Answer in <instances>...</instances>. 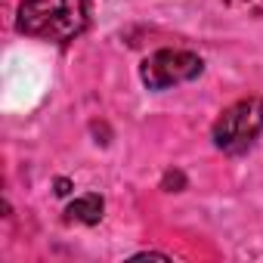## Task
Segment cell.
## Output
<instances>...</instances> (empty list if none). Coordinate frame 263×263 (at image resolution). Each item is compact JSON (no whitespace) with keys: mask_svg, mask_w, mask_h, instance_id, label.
<instances>
[{"mask_svg":"<svg viewBox=\"0 0 263 263\" xmlns=\"http://www.w3.org/2000/svg\"><path fill=\"white\" fill-rule=\"evenodd\" d=\"M56 186H59V189H56V195H68V192H71V189H68V186H71L68 180H56Z\"/></svg>","mask_w":263,"mask_h":263,"instance_id":"5","label":"cell"},{"mask_svg":"<svg viewBox=\"0 0 263 263\" xmlns=\"http://www.w3.org/2000/svg\"><path fill=\"white\" fill-rule=\"evenodd\" d=\"M102 211H105L102 195L87 192V195L74 198V201L65 208V220H68V223H87V226H93V223H99V220H102Z\"/></svg>","mask_w":263,"mask_h":263,"instance_id":"4","label":"cell"},{"mask_svg":"<svg viewBox=\"0 0 263 263\" xmlns=\"http://www.w3.org/2000/svg\"><path fill=\"white\" fill-rule=\"evenodd\" d=\"M260 134H263V99L248 96V99H238L229 108H223V115L214 121L211 140L220 152L241 155L257 143Z\"/></svg>","mask_w":263,"mask_h":263,"instance_id":"2","label":"cell"},{"mask_svg":"<svg viewBox=\"0 0 263 263\" xmlns=\"http://www.w3.org/2000/svg\"><path fill=\"white\" fill-rule=\"evenodd\" d=\"M204 71V62L192 50H158L143 59L140 78L149 90H167L177 84H189Z\"/></svg>","mask_w":263,"mask_h":263,"instance_id":"3","label":"cell"},{"mask_svg":"<svg viewBox=\"0 0 263 263\" xmlns=\"http://www.w3.org/2000/svg\"><path fill=\"white\" fill-rule=\"evenodd\" d=\"M90 10L87 0H22L16 13V28L28 37L50 44H68L87 31Z\"/></svg>","mask_w":263,"mask_h":263,"instance_id":"1","label":"cell"}]
</instances>
